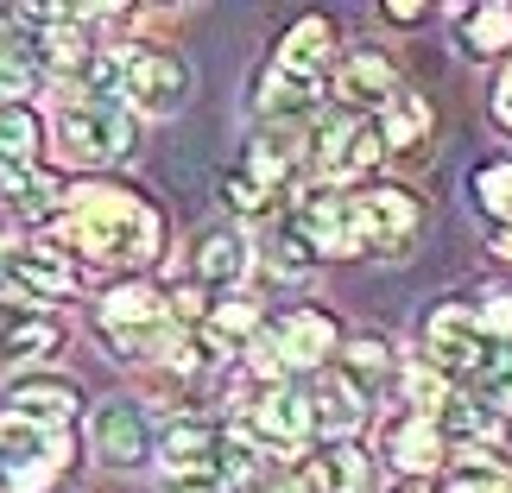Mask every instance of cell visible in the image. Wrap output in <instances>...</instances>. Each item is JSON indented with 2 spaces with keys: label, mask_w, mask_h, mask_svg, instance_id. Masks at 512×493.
I'll return each mask as SVG.
<instances>
[{
  "label": "cell",
  "mask_w": 512,
  "mask_h": 493,
  "mask_svg": "<svg viewBox=\"0 0 512 493\" xmlns=\"http://www.w3.org/2000/svg\"><path fill=\"white\" fill-rule=\"evenodd\" d=\"M51 234L64 247H83L89 260H108V266H146L159 253V215L114 184L70 190V215Z\"/></svg>",
  "instance_id": "obj_1"
},
{
  "label": "cell",
  "mask_w": 512,
  "mask_h": 493,
  "mask_svg": "<svg viewBox=\"0 0 512 493\" xmlns=\"http://www.w3.org/2000/svg\"><path fill=\"white\" fill-rule=\"evenodd\" d=\"M70 462L64 430L26 424V418H0V493H45L51 475Z\"/></svg>",
  "instance_id": "obj_2"
},
{
  "label": "cell",
  "mask_w": 512,
  "mask_h": 493,
  "mask_svg": "<svg viewBox=\"0 0 512 493\" xmlns=\"http://www.w3.org/2000/svg\"><path fill=\"white\" fill-rule=\"evenodd\" d=\"M285 234L298 241L310 260H348V253H361V215H354V196L348 190H310L298 209H291Z\"/></svg>",
  "instance_id": "obj_3"
},
{
  "label": "cell",
  "mask_w": 512,
  "mask_h": 493,
  "mask_svg": "<svg viewBox=\"0 0 512 493\" xmlns=\"http://www.w3.org/2000/svg\"><path fill=\"white\" fill-rule=\"evenodd\" d=\"M329 348H336V323H329L323 310H291V317H279L272 329L253 335V361H260L266 380H272V373H310V367H323Z\"/></svg>",
  "instance_id": "obj_4"
},
{
  "label": "cell",
  "mask_w": 512,
  "mask_h": 493,
  "mask_svg": "<svg viewBox=\"0 0 512 493\" xmlns=\"http://www.w3.org/2000/svg\"><path fill=\"white\" fill-rule=\"evenodd\" d=\"M304 165L323 177V184H348V177H367L380 165V127L361 121V114H336L304 140Z\"/></svg>",
  "instance_id": "obj_5"
},
{
  "label": "cell",
  "mask_w": 512,
  "mask_h": 493,
  "mask_svg": "<svg viewBox=\"0 0 512 493\" xmlns=\"http://www.w3.org/2000/svg\"><path fill=\"white\" fill-rule=\"evenodd\" d=\"M424 342H430V367L443 380H475L481 361L494 354V335L475 323V304H437L424 323Z\"/></svg>",
  "instance_id": "obj_6"
},
{
  "label": "cell",
  "mask_w": 512,
  "mask_h": 493,
  "mask_svg": "<svg viewBox=\"0 0 512 493\" xmlns=\"http://www.w3.org/2000/svg\"><path fill=\"white\" fill-rule=\"evenodd\" d=\"M57 146L70 152L76 165H114L133 152V121L114 102H76L57 121Z\"/></svg>",
  "instance_id": "obj_7"
},
{
  "label": "cell",
  "mask_w": 512,
  "mask_h": 493,
  "mask_svg": "<svg viewBox=\"0 0 512 493\" xmlns=\"http://www.w3.org/2000/svg\"><path fill=\"white\" fill-rule=\"evenodd\" d=\"M127 102L152 114V121H171L177 108L190 102V64L177 51H159V45H133V64H127Z\"/></svg>",
  "instance_id": "obj_8"
},
{
  "label": "cell",
  "mask_w": 512,
  "mask_h": 493,
  "mask_svg": "<svg viewBox=\"0 0 512 493\" xmlns=\"http://www.w3.org/2000/svg\"><path fill=\"white\" fill-rule=\"evenodd\" d=\"M354 215H361V247H380V253H405L424 228V203L411 190H361Z\"/></svg>",
  "instance_id": "obj_9"
},
{
  "label": "cell",
  "mask_w": 512,
  "mask_h": 493,
  "mask_svg": "<svg viewBox=\"0 0 512 493\" xmlns=\"http://www.w3.org/2000/svg\"><path fill=\"white\" fill-rule=\"evenodd\" d=\"M89 443H95V456H102L108 468H146L152 449H159L146 411L127 405V399H108L102 411H95V418H89Z\"/></svg>",
  "instance_id": "obj_10"
},
{
  "label": "cell",
  "mask_w": 512,
  "mask_h": 493,
  "mask_svg": "<svg viewBox=\"0 0 512 493\" xmlns=\"http://www.w3.org/2000/svg\"><path fill=\"white\" fill-rule=\"evenodd\" d=\"M336 95H342L348 114L392 108V102H399V70H392L386 51H354V57H342V70H336Z\"/></svg>",
  "instance_id": "obj_11"
},
{
  "label": "cell",
  "mask_w": 512,
  "mask_h": 493,
  "mask_svg": "<svg viewBox=\"0 0 512 493\" xmlns=\"http://www.w3.org/2000/svg\"><path fill=\"white\" fill-rule=\"evenodd\" d=\"M64 348V329H57L45 310H26V304H0V367H26V361H45V354Z\"/></svg>",
  "instance_id": "obj_12"
},
{
  "label": "cell",
  "mask_w": 512,
  "mask_h": 493,
  "mask_svg": "<svg viewBox=\"0 0 512 493\" xmlns=\"http://www.w3.org/2000/svg\"><path fill=\"white\" fill-rule=\"evenodd\" d=\"M304 481H310V493H367L373 487V462H367V449L354 437H336V443L310 449Z\"/></svg>",
  "instance_id": "obj_13"
},
{
  "label": "cell",
  "mask_w": 512,
  "mask_h": 493,
  "mask_svg": "<svg viewBox=\"0 0 512 493\" xmlns=\"http://www.w3.org/2000/svg\"><path fill=\"white\" fill-rule=\"evenodd\" d=\"M310 399V424H317V437H348L354 424L367 418V392L348 380V373H317V380L304 386Z\"/></svg>",
  "instance_id": "obj_14"
},
{
  "label": "cell",
  "mask_w": 512,
  "mask_h": 493,
  "mask_svg": "<svg viewBox=\"0 0 512 493\" xmlns=\"http://www.w3.org/2000/svg\"><path fill=\"white\" fill-rule=\"evenodd\" d=\"M253 102H260L266 127H298V121H310V114H317V102H323V83H317V76H298V70H285V64H272Z\"/></svg>",
  "instance_id": "obj_15"
},
{
  "label": "cell",
  "mask_w": 512,
  "mask_h": 493,
  "mask_svg": "<svg viewBox=\"0 0 512 493\" xmlns=\"http://www.w3.org/2000/svg\"><path fill=\"white\" fill-rule=\"evenodd\" d=\"M260 437L279 443V449H298L304 437H317L304 386H266V392H260Z\"/></svg>",
  "instance_id": "obj_16"
},
{
  "label": "cell",
  "mask_w": 512,
  "mask_h": 493,
  "mask_svg": "<svg viewBox=\"0 0 512 493\" xmlns=\"http://www.w3.org/2000/svg\"><path fill=\"white\" fill-rule=\"evenodd\" d=\"M38 159V114L26 102H7L0 108V190L26 184Z\"/></svg>",
  "instance_id": "obj_17"
},
{
  "label": "cell",
  "mask_w": 512,
  "mask_h": 493,
  "mask_svg": "<svg viewBox=\"0 0 512 493\" xmlns=\"http://www.w3.org/2000/svg\"><path fill=\"white\" fill-rule=\"evenodd\" d=\"M215 443H222V437H215L203 418H171L152 456H159L171 475H203V468H215Z\"/></svg>",
  "instance_id": "obj_18"
},
{
  "label": "cell",
  "mask_w": 512,
  "mask_h": 493,
  "mask_svg": "<svg viewBox=\"0 0 512 493\" xmlns=\"http://www.w3.org/2000/svg\"><path fill=\"white\" fill-rule=\"evenodd\" d=\"M430 430H437V437H462V443H487L500 430V418L468 386H449L437 399V411H430Z\"/></svg>",
  "instance_id": "obj_19"
},
{
  "label": "cell",
  "mask_w": 512,
  "mask_h": 493,
  "mask_svg": "<svg viewBox=\"0 0 512 493\" xmlns=\"http://www.w3.org/2000/svg\"><path fill=\"white\" fill-rule=\"evenodd\" d=\"M7 411H13V418H26V424L64 430V424L76 418V386H70V380H19Z\"/></svg>",
  "instance_id": "obj_20"
},
{
  "label": "cell",
  "mask_w": 512,
  "mask_h": 493,
  "mask_svg": "<svg viewBox=\"0 0 512 493\" xmlns=\"http://www.w3.org/2000/svg\"><path fill=\"white\" fill-rule=\"evenodd\" d=\"M329 57H336V26H329V19H298V26L285 32V45H279V64L285 70H298V76H329Z\"/></svg>",
  "instance_id": "obj_21"
},
{
  "label": "cell",
  "mask_w": 512,
  "mask_h": 493,
  "mask_svg": "<svg viewBox=\"0 0 512 493\" xmlns=\"http://www.w3.org/2000/svg\"><path fill=\"white\" fill-rule=\"evenodd\" d=\"M7 272H13V285L38 291V298H64V291H76L70 260H64V253H51V247H19V253H7Z\"/></svg>",
  "instance_id": "obj_22"
},
{
  "label": "cell",
  "mask_w": 512,
  "mask_h": 493,
  "mask_svg": "<svg viewBox=\"0 0 512 493\" xmlns=\"http://www.w3.org/2000/svg\"><path fill=\"white\" fill-rule=\"evenodd\" d=\"M298 165H304V140H298L291 127H266V133H253V146H247V171L260 177L266 190H279Z\"/></svg>",
  "instance_id": "obj_23"
},
{
  "label": "cell",
  "mask_w": 512,
  "mask_h": 493,
  "mask_svg": "<svg viewBox=\"0 0 512 493\" xmlns=\"http://www.w3.org/2000/svg\"><path fill=\"white\" fill-rule=\"evenodd\" d=\"M247 266H253L247 234L222 228V234H203V241H196V279H203V285H241Z\"/></svg>",
  "instance_id": "obj_24"
},
{
  "label": "cell",
  "mask_w": 512,
  "mask_h": 493,
  "mask_svg": "<svg viewBox=\"0 0 512 493\" xmlns=\"http://www.w3.org/2000/svg\"><path fill=\"white\" fill-rule=\"evenodd\" d=\"M386 456H392V468H405V475H430V468L443 462V437L424 418H411V424L399 418L392 437H386Z\"/></svg>",
  "instance_id": "obj_25"
},
{
  "label": "cell",
  "mask_w": 512,
  "mask_h": 493,
  "mask_svg": "<svg viewBox=\"0 0 512 493\" xmlns=\"http://www.w3.org/2000/svg\"><path fill=\"white\" fill-rule=\"evenodd\" d=\"M165 317V304H159V291L152 285H121V291H108L102 298V329H152Z\"/></svg>",
  "instance_id": "obj_26"
},
{
  "label": "cell",
  "mask_w": 512,
  "mask_h": 493,
  "mask_svg": "<svg viewBox=\"0 0 512 493\" xmlns=\"http://www.w3.org/2000/svg\"><path fill=\"white\" fill-rule=\"evenodd\" d=\"M38 83H45V64L32 57L26 32H0V95L19 102V95H32Z\"/></svg>",
  "instance_id": "obj_27"
},
{
  "label": "cell",
  "mask_w": 512,
  "mask_h": 493,
  "mask_svg": "<svg viewBox=\"0 0 512 493\" xmlns=\"http://www.w3.org/2000/svg\"><path fill=\"white\" fill-rule=\"evenodd\" d=\"M462 45L475 51V57H494L512 45V7H462Z\"/></svg>",
  "instance_id": "obj_28"
},
{
  "label": "cell",
  "mask_w": 512,
  "mask_h": 493,
  "mask_svg": "<svg viewBox=\"0 0 512 493\" xmlns=\"http://www.w3.org/2000/svg\"><path fill=\"white\" fill-rule=\"evenodd\" d=\"M468 392H475L494 418H512V342H494V354L481 361V373H475Z\"/></svg>",
  "instance_id": "obj_29"
},
{
  "label": "cell",
  "mask_w": 512,
  "mask_h": 493,
  "mask_svg": "<svg viewBox=\"0 0 512 493\" xmlns=\"http://www.w3.org/2000/svg\"><path fill=\"white\" fill-rule=\"evenodd\" d=\"M424 133H430V108H424V95H405V102H392V108H386L380 152H405V146H418Z\"/></svg>",
  "instance_id": "obj_30"
},
{
  "label": "cell",
  "mask_w": 512,
  "mask_h": 493,
  "mask_svg": "<svg viewBox=\"0 0 512 493\" xmlns=\"http://www.w3.org/2000/svg\"><path fill=\"white\" fill-rule=\"evenodd\" d=\"M127 64H133V45L95 51V64H89V102H114V95L127 89Z\"/></svg>",
  "instance_id": "obj_31"
},
{
  "label": "cell",
  "mask_w": 512,
  "mask_h": 493,
  "mask_svg": "<svg viewBox=\"0 0 512 493\" xmlns=\"http://www.w3.org/2000/svg\"><path fill=\"white\" fill-rule=\"evenodd\" d=\"M475 196L487 203V215H500V228H512V165H481Z\"/></svg>",
  "instance_id": "obj_32"
},
{
  "label": "cell",
  "mask_w": 512,
  "mask_h": 493,
  "mask_svg": "<svg viewBox=\"0 0 512 493\" xmlns=\"http://www.w3.org/2000/svg\"><path fill=\"white\" fill-rule=\"evenodd\" d=\"M222 203L247 209V215H260V209L272 203V190H266V184H260L253 171H228V177H222Z\"/></svg>",
  "instance_id": "obj_33"
},
{
  "label": "cell",
  "mask_w": 512,
  "mask_h": 493,
  "mask_svg": "<svg viewBox=\"0 0 512 493\" xmlns=\"http://www.w3.org/2000/svg\"><path fill=\"white\" fill-rule=\"evenodd\" d=\"M449 493H512V475L506 468H456Z\"/></svg>",
  "instance_id": "obj_34"
},
{
  "label": "cell",
  "mask_w": 512,
  "mask_h": 493,
  "mask_svg": "<svg viewBox=\"0 0 512 493\" xmlns=\"http://www.w3.org/2000/svg\"><path fill=\"white\" fill-rule=\"evenodd\" d=\"M475 323L494 335V342H512V298L506 291H494V298H481L475 304Z\"/></svg>",
  "instance_id": "obj_35"
},
{
  "label": "cell",
  "mask_w": 512,
  "mask_h": 493,
  "mask_svg": "<svg viewBox=\"0 0 512 493\" xmlns=\"http://www.w3.org/2000/svg\"><path fill=\"white\" fill-rule=\"evenodd\" d=\"M215 335H222V342H247V335H260V317H253L247 304H222L215 310Z\"/></svg>",
  "instance_id": "obj_36"
},
{
  "label": "cell",
  "mask_w": 512,
  "mask_h": 493,
  "mask_svg": "<svg viewBox=\"0 0 512 493\" xmlns=\"http://www.w3.org/2000/svg\"><path fill=\"white\" fill-rule=\"evenodd\" d=\"M165 493H234L222 475H215V468H203V475H171V487Z\"/></svg>",
  "instance_id": "obj_37"
},
{
  "label": "cell",
  "mask_w": 512,
  "mask_h": 493,
  "mask_svg": "<svg viewBox=\"0 0 512 493\" xmlns=\"http://www.w3.org/2000/svg\"><path fill=\"white\" fill-rule=\"evenodd\" d=\"M494 114H500V127H512V64H506V76L494 83Z\"/></svg>",
  "instance_id": "obj_38"
},
{
  "label": "cell",
  "mask_w": 512,
  "mask_h": 493,
  "mask_svg": "<svg viewBox=\"0 0 512 493\" xmlns=\"http://www.w3.org/2000/svg\"><path fill=\"white\" fill-rule=\"evenodd\" d=\"M424 7H418V0H386V19H399V26H411V19H418Z\"/></svg>",
  "instance_id": "obj_39"
},
{
  "label": "cell",
  "mask_w": 512,
  "mask_h": 493,
  "mask_svg": "<svg viewBox=\"0 0 512 493\" xmlns=\"http://www.w3.org/2000/svg\"><path fill=\"white\" fill-rule=\"evenodd\" d=\"M253 493H310L304 481H266V487H253Z\"/></svg>",
  "instance_id": "obj_40"
},
{
  "label": "cell",
  "mask_w": 512,
  "mask_h": 493,
  "mask_svg": "<svg viewBox=\"0 0 512 493\" xmlns=\"http://www.w3.org/2000/svg\"><path fill=\"white\" fill-rule=\"evenodd\" d=\"M51 493H76V487H51Z\"/></svg>",
  "instance_id": "obj_41"
},
{
  "label": "cell",
  "mask_w": 512,
  "mask_h": 493,
  "mask_svg": "<svg viewBox=\"0 0 512 493\" xmlns=\"http://www.w3.org/2000/svg\"><path fill=\"white\" fill-rule=\"evenodd\" d=\"M399 493H418V487H399Z\"/></svg>",
  "instance_id": "obj_42"
}]
</instances>
